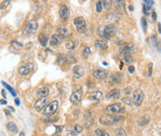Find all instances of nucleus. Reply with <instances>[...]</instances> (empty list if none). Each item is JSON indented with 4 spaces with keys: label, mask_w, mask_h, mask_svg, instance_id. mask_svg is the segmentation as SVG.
<instances>
[{
    "label": "nucleus",
    "mask_w": 161,
    "mask_h": 136,
    "mask_svg": "<svg viewBox=\"0 0 161 136\" xmlns=\"http://www.w3.org/2000/svg\"><path fill=\"white\" fill-rule=\"evenodd\" d=\"M96 11H97L98 13H100V12L102 11V7H103V5H102V2H100V1H98V2L96 3Z\"/></svg>",
    "instance_id": "obj_34"
},
{
    "label": "nucleus",
    "mask_w": 161,
    "mask_h": 136,
    "mask_svg": "<svg viewBox=\"0 0 161 136\" xmlns=\"http://www.w3.org/2000/svg\"><path fill=\"white\" fill-rule=\"evenodd\" d=\"M102 5H104V7L106 8V10H108V8L111 7V5H112V1H103Z\"/></svg>",
    "instance_id": "obj_33"
},
{
    "label": "nucleus",
    "mask_w": 161,
    "mask_h": 136,
    "mask_svg": "<svg viewBox=\"0 0 161 136\" xmlns=\"http://www.w3.org/2000/svg\"><path fill=\"white\" fill-rule=\"evenodd\" d=\"M131 93H132V88H131V87H129V88L124 89V94H126V95H130Z\"/></svg>",
    "instance_id": "obj_39"
},
{
    "label": "nucleus",
    "mask_w": 161,
    "mask_h": 136,
    "mask_svg": "<svg viewBox=\"0 0 161 136\" xmlns=\"http://www.w3.org/2000/svg\"><path fill=\"white\" fill-rule=\"evenodd\" d=\"M38 28V22L36 20H30L23 29V34L24 36H31L35 33Z\"/></svg>",
    "instance_id": "obj_1"
},
{
    "label": "nucleus",
    "mask_w": 161,
    "mask_h": 136,
    "mask_svg": "<svg viewBox=\"0 0 161 136\" xmlns=\"http://www.w3.org/2000/svg\"><path fill=\"white\" fill-rule=\"evenodd\" d=\"M67 136H78L77 134H76L75 133H68V135Z\"/></svg>",
    "instance_id": "obj_46"
},
{
    "label": "nucleus",
    "mask_w": 161,
    "mask_h": 136,
    "mask_svg": "<svg viewBox=\"0 0 161 136\" xmlns=\"http://www.w3.org/2000/svg\"><path fill=\"white\" fill-rule=\"evenodd\" d=\"M133 46H134L133 44L130 43V44H128V45L125 46L123 48H121V49H120V51H119V58L120 59H123L125 56H131L132 52L133 51Z\"/></svg>",
    "instance_id": "obj_6"
},
{
    "label": "nucleus",
    "mask_w": 161,
    "mask_h": 136,
    "mask_svg": "<svg viewBox=\"0 0 161 136\" xmlns=\"http://www.w3.org/2000/svg\"><path fill=\"white\" fill-rule=\"evenodd\" d=\"M152 69H153V64L149 63V65H148V76L152 75Z\"/></svg>",
    "instance_id": "obj_37"
},
{
    "label": "nucleus",
    "mask_w": 161,
    "mask_h": 136,
    "mask_svg": "<svg viewBox=\"0 0 161 136\" xmlns=\"http://www.w3.org/2000/svg\"><path fill=\"white\" fill-rule=\"evenodd\" d=\"M128 69H129V72L130 73H133L134 72V67H133V66H130Z\"/></svg>",
    "instance_id": "obj_42"
},
{
    "label": "nucleus",
    "mask_w": 161,
    "mask_h": 136,
    "mask_svg": "<svg viewBox=\"0 0 161 136\" xmlns=\"http://www.w3.org/2000/svg\"><path fill=\"white\" fill-rule=\"evenodd\" d=\"M82 96H83V93L82 90L80 91H75L72 93V95H70V102L74 104V105H78L80 100H82Z\"/></svg>",
    "instance_id": "obj_10"
},
{
    "label": "nucleus",
    "mask_w": 161,
    "mask_h": 136,
    "mask_svg": "<svg viewBox=\"0 0 161 136\" xmlns=\"http://www.w3.org/2000/svg\"><path fill=\"white\" fill-rule=\"evenodd\" d=\"M1 93H2V95H3V97H7V95H6V92H5V90H2V92H1Z\"/></svg>",
    "instance_id": "obj_48"
},
{
    "label": "nucleus",
    "mask_w": 161,
    "mask_h": 136,
    "mask_svg": "<svg viewBox=\"0 0 161 136\" xmlns=\"http://www.w3.org/2000/svg\"><path fill=\"white\" fill-rule=\"evenodd\" d=\"M115 136H127V133L123 128H118L115 131Z\"/></svg>",
    "instance_id": "obj_27"
},
{
    "label": "nucleus",
    "mask_w": 161,
    "mask_h": 136,
    "mask_svg": "<svg viewBox=\"0 0 161 136\" xmlns=\"http://www.w3.org/2000/svg\"><path fill=\"white\" fill-rule=\"evenodd\" d=\"M57 107H59V101H52L50 104H48L47 106L44 109V115L46 116H52L54 113L57 111Z\"/></svg>",
    "instance_id": "obj_4"
},
{
    "label": "nucleus",
    "mask_w": 161,
    "mask_h": 136,
    "mask_svg": "<svg viewBox=\"0 0 161 136\" xmlns=\"http://www.w3.org/2000/svg\"><path fill=\"white\" fill-rule=\"evenodd\" d=\"M59 45V38H57L55 34L51 37L50 39V46H53V47H55V46H57Z\"/></svg>",
    "instance_id": "obj_25"
},
{
    "label": "nucleus",
    "mask_w": 161,
    "mask_h": 136,
    "mask_svg": "<svg viewBox=\"0 0 161 136\" xmlns=\"http://www.w3.org/2000/svg\"><path fill=\"white\" fill-rule=\"evenodd\" d=\"M117 33V27L114 24H109L105 26V37L106 39H109L112 37L114 34Z\"/></svg>",
    "instance_id": "obj_7"
},
{
    "label": "nucleus",
    "mask_w": 161,
    "mask_h": 136,
    "mask_svg": "<svg viewBox=\"0 0 161 136\" xmlns=\"http://www.w3.org/2000/svg\"><path fill=\"white\" fill-rule=\"evenodd\" d=\"M95 46L98 49H106L107 48V42L106 40H97L95 42Z\"/></svg>",
    "instance_id": "obj_19"
},
{
    "label": "nucleus",
    "mask_w": 161,
    "mask_h": 136,
    "mask_svg": "<svg viewBox=\"0 0 161 136\" xmlns=\"http://www.w3.org/2000/svg\"><path fill=\"white\" fill-rule=\"evenodd\" d=\"M48 102L47 97H41L39 100L36 101V103L34 104V108L36 111H41L42 109L46 107V103Z\"/></svg>",
    "instance_id": "obj_11"
},
{
    "label": "nucleus",
    "mask_w": 161,
    "mask_h": 136,
    "mask_svg": "<svg viewBox=\"0 0 161 136\" xmlns=\"http://www.w3.org/2000/svg\"><path fill=\"white\" fill-rule=\"evenodd\" d=\"M48 94H49V89L47 87H42V88L38 89L36 92V95L38 96H41V97H46Z\"/></svg>",
    "instance_id": "obj_20"
},
{
    "label": "nucleus",
    "mask_w": 161,
    "mask_h": 136,
    "mask_svg": "<svg viewBox=\"0 0 161 136\" xmlns=\"http://www.w3.org/2000/svg\"><path fill=\"white\" fill-rule=\"evenodd\" d=\"M55 35L59 38V40H63V39H65L66 36L68 35V31H67L65 28H60L57 30V32Z\"/></svg>",
    "instance_id": "obj_16"
},
{
    "label": "nucleus",
    "mask_w": 161,
    "mask_h": 136,
    "mask_svg": "<svg viewBox=\"0 0 161 136\" xmlns=\"http://www.w3.org/2000/svg\"><path fill=\"white\" fill-rule=\"evenodd\" d=\"M156 47H158V51L161 52V40H159V41L158 42V44H156Z\"/></svg>",
    "instance_id": "obj_40"
},
{
    "label": "nucleus",
    "mask_w": 161,
    "mask_h": 136,
    "mask_svg": "<svg viewBox=\"0 0 161 136\" xmlns=\"http://www.w3.org/2000/svg\"><path fill=\"white\" fill-rule=\"evenodd\" d=\"M73 75L75 78H80L84 75V69L83 67H80V66H76V67L73 68Z\"/></svg>",
    "instance_id": "obj_14"
},
{
    "label": "nucleus",
    "mask_w": 161,
    "mask_h": 136,
    "mask_svg": "<svg viewBox=\"0 0 161 136\" xmlns=\"http://www.w3.org/2000/svg\"><path fill=\"white\" fill-rule=\"evenodd\" d=\"M88 99H90L92 101H96V102H98V101H100L103 98V94L101 93L100 91H95V92H92L88 95H87Z\"/></svg>",
    "instance_id": "obj_12"
},
{
    "label": "nucleus",
    "mask_w": 161,
    "mask_h": 136,
    "mask_svg": "<svg viewBox=\"0 0 161 136\" xmlns=\"http://www.w3.org/2000/svg\"><path fill=\"white\" fill-rule=\"evenodd\" d=\"M38 41H39L40 45H41L42 46H46V44H47V41H48V38H47V36L46 35V34L40 33L39 36H38Z\"/></svg>",
    "instance_id": "obj_21"
},
{
    "label": "nucleus",
    "mask_w": 161,
    "mask_h": 136,
    "mask_svg": "<svg viewBox=\"0 0 161 136\" xmlns=\"http://www.w3.org/2000/svg\"><path fill=\"white\" fill-rule=\"evenodd\" d=\"M122 102L125 103L126 105H128V106H132V105L133 104L132 99L130 98V97H124V98H122Z\"/></svg>",
    "instance_id": "obj_30"
},
{
    "label": "nucleus",
    "mask_w": 161,
    "mask_h": 136,
    "mask_svg": "<svg viewBox=\"0 0 161 136\" xmlns=\"http://www.w3.org/2000/svg\"><path fill=\"white\" fill-rule=\"evenodd\" d=\"M4 112L6 113V115H7V116H10V111L7 110V109H5V110H4Z\"/></svg>",
    "instance_id": "obj_49"
},
{
    "label": "nucleus",
    "mask_w": 161,
    "mask_h": 136,
    "mask_svg": "<svg viewBox=\"0 0 161 136\" xmlns=\"http://www.w3.org/2000/svg\"><path fill=\"white\" fill-rule=\"evenodd\" d=\"M74 25L76 26V28H80V27H83V26H86L85 24V20L83 18V17H76L73 20Z\"/></svg>",
    "instance_id": "obj_17"
},
{
    "label": "nucleus",
    "mask_w": 161,
    "mask_h": 136,
    "mask_svg": "<svg viewBox=\"0 0 161 136\" xmlns=\"http://www.w3.org/2000/svg\"><path fill=\"white\" fill-rule=\"evenodd\" d=\"M2 84H3L4 86H5V88H7V90H8V91H10V93H11V95H12L13 96H14V97H16V96H17V93H16V91H15L14 89H13L10 85H8V83H7V82H5L4 81H2Z\"/></svg>",
    "instance_id": "obj_24"
},
{
    "label": "nucleus",
    "mask_w": 161,
    "mask_h": 136,
    "mask_svg": "<svg viewBox=\"0 0 161 136\" xmlns=\"http://www.w3.org/2000/svg\"><path fill=\"white\" fill-rule=\"evenodd\" d=\"M120 120L119 118L117 117H114L112 115H105L99 118V121L100 123L103 125H106V126H110V125H113L115 124L116 122H118Z\"/></svg>",
    "instance_id": "obj_3"
},
{
    "label": "nucleus",
    "mask_w": 161,
    "mask_h": 136,
    "mask_svg": "<svg viewBox=\"0 0 161 136\" xmlns=\"http://www.w3.org/2000/svg\"><path fill=\"white\" fill-rule=\"evenodd\" d=\"M106 114H109V115H112V114H115V113H120L122 114L125 112V108L122 107L121 104L120 103H115V104H112L108 106L106 108Z\"/></svg>",
    "instance_id": "obj_2"
},
{
    "label": "nucleus",
    "mask_w": 161,
    "mask_h": 136,
    "mask_svg": "<svg viewBox=\"0 0 161 136\" xmlns=\"http://www.w3.org/2000/svg\"><path fill=\"white\" fill-rule=\"evenodd\" d=\"M7 128L14 134L18 133V127L14 122H8V123L7 124Z\"/></svg>",
    "instance_id": "obj_23"
},
{
    "label": "nucleus",
    "mask_w": 161,
    "mask_h": 136,
    "mask_svg": "<svg viewBox=\"0 0 161 136\" xmlns=\"http://www.w3.org/2000/svg\"><path fill=\"white\" fill-rule=\"evenodd\" d=\"M152 18L154 20H156V13L155 10H152Z\"/></svg>",
    "instance_id": "obj_41"
},
{
    "label": "nucleus",
    "mask_w": 161,
    "mask_h": 136,
    "mask_svg": "<svg viewBox=\"0 0 161 136\" xmlns=\"http://www.w3.org/2000/svg\"><path fill=\"white\" fill-rule=\"evenodd\" d=\"M96 33H97V35L99 37H101V38L105 37V26L100 25L99 27H98Z\"/></svg>",
    "instance_id": "obj_26"
},
{
    "label": "nucleus",
    "mask_w": 161,
    "mask_h": 136,
    "mask_svg": "<svg viewBox=\"0 0 161 136\" xmlns=\"http://www.w3.org/2000/svg\"><path fill=\"white\" fill-rule=\"evenodd\" d=\"M123 60L125 63H131L132 61V56H127L123 58Z\"/></svg>",
    "instance_id": "obj_36"
},
{
    "label": "nucleus",
    "mask_w": 161,
    "mask_h": 136,
    "mask_svg": "<svg viewBox=\"0 0 161 136\" xmlns=\"http://www.w3.org/2000/svg\"><path fill=\"white\" fill-rule=\"evenodd\" d=\"M77 44L78 43L76 40H70V41H68L66 43L65 46H66V48H68V49L72 50V49H75V47L77 46Z\"/></svg>",
    "instance_id": "obj_22"
},
{
    "label": "nucleus",
    "mask_w": 161,
    "mask_h": 136,
    "mask_svg": "<svg viewBox=\"0 0 161 136\" xmlns=\"http://www.w3.org/2000/svg\"><path fill=\"white\" fill-rule=\"evenodd\" d=\"M10 4V1H4L1 5H0V10H4V8H6L8 5Z\"/></svg>",
    "instance_id": "obj_35"
},
{
    "label": "nucleus",
    "mask_w": 161,
    "mask_h": 136,
    "mask_svg": "<svg viewBox=\"0 0 161 136\" xmlns=\"http://www.w3.org/2000/svg\"><path fill=\"white\" fill-rule=\"evenodd\" d=\"M90 55H91V49H90V47H85V48H84L83 52V58L84 59H86Z\"/></svg>",
    "instance_id": "obj_28"
},
{
    "label": "nucleus",
    "mask_w": 161,
    "mask_h": 136,
    "mask_svg": "<svg viewBox=\"0 0 161 136\" xmlns=\"http://www.w3.org/2000/svg\"><path fill=\"white\" fill-rule=\"evenodd\" d=\"M120 95V91L119 89H113V90H111L109 91L108 93L106 94V98H110V99H116V98H118L119 96Z\"/></svg>",
    "instance_id": "obj_15"
},
{
    "label": "nucleus",
    "mask_w": 161,
    "mask_h": 136,
    "mask_svg": "<svg viewBox=\"0 0 161 136\" xmlns=\"http://www.w3.org/2000/svg\"><path fill=\"white\" fill-rule=\"evenodd\" d=\"M156 35H153V36H151L150 38H148V42L151 46H155L156 45Z\"/></svg>",
    "instance_id": "obj_31"
},
{
    "label": "nucleus",
    "mask_w": 161,
    "mask_h": 136,
    "mask_svg": "<svg viewBox=\"0 0 161 136\" xmlns=\"http://www.w3.org/2000/svg\"><path fill=\"white\" fill-rule=\"evenodd\" d=\"M147 121H148V118H145V120H142V118H141V120H139V125H145V124H146L147 123Z\"/></svg>",
    "instance_id": "obj_38"
},
{
    "label": "nucleus",
    "mask_w": 161,
    "mask_h": 136,
    "mask_svg": "<svg viewBox=\"0 0 161 136\" xmlns=\"http://www.w3.org/2000/svg\"><path fill=\"white\" fill-rule=\"evenodd\" d=\"M123 75H122V73H120V72H114L112 75H111L110 77V81L112 82L113 83H117L119 82H120V80L122 79Z\"/></svg>",
    "instance_id": "obj_18"
},
{
    "label": "nucleus",
    "mask_w": 161,
    "mask_h": 136,
    "mask_svg": "<svg viewBox=\"0 0 161 136\" xmlns=\"http://www.w3.org/2000/svg\"><path fill=\"white\" fill-rule=\"evenodd\" d=\"M69 14H70V12H69V7H67L66 5H62L59 8V15L61 17V19L63 21L67 20L69 18Z\"/></svg>",
    "instance_id": "obj_13"
},
{
    "label": "nucleus",
    "mask_w": 161,
    "mask_h": 136,
    "mask_svg": "<svg viewBox=\"0 0 161 136\" xmlns=\"http://www.w3.org/2000/svg\"><path fill=\"white\" fill-rule=\"evenodd\" d=\"M158 33H161V23H158Z\"/></svg>",
    "instance_id": "obj_45"
},
{
    "label": "nucleus",
    "mask_w": 161,
    "mask_h": 136,
    "mask_svg": "<svg viewBox=\"0 0 161 136\" xmlns=\"http://www.w3.org/2000/svg\"><path fill=\"white\" fill-rule=\"evenodd\" d=\"M129 10H131V11H132V10H133V7H132V6H130V7H129Z\"/></svg>",
    "instance_id": "obj_51"
},
{
    "label": "nucleus",
    "mask_w": 161,
    "mask_h": 136,
    "mask_svg": "<svg viewBox=\"0 0 161 136\" xmlns=\"http://www.w3.org/2000/svg\"><path fill=\"white\" fill-rule=\"evenodd\" d=\"M33 64L28 63L25 66H21V67H20L19 69H18V72H19V74H20V75H28L30 71H33Z\"/></svg>",
    "instance_id": "obj_9"
},
{
    "label": "nucleus",
    "mask_w": 161,
    "mask_h": 136,
    "mask_svg": "<svg viewBox=\"0 0 161 136\" xmlns=\"http://www.w3.org/2000/svg\"><path fill=\"white\" fill-rule=\"evenodd\" d=\"M100 136H110V135H109L108 133H107L106 131H104V133H102Z\"/></svg>",
    "instance_id": "obj_47"
},
{
    "label": "nucleus",
    "mask_w": 161,
    "mask_h": 136,
    "mask_svg": "<svg viewBox=\"0 0 161 136\" xmlns=\"http://www.w3.org/2000/svg\"><path fill=\"white\" fill-rule=\"evenodd\" d=\"M0 105H7V100L1 99L0 100Z\"/></svg>",
    "instance_id": "obj_43"
},
{
    "label": "nucleus",
    "mask_w": 161,
    "mask_h": 136,
    "mask_svg": "<svg viewBox=\"0 0 161 136\" xmlns=\"http://www.w3.org/2000/svg\"><path fill=\"white\" fill-rule=\"evenodd\" d=\"M141 23H142V26H143V30L145 31H146V28H147V21H146V20H145V18H142V20H141Z\"/></svg>",
    "instance_id": "obj_32"
},
{
    "label": "nucleus",
    "mask_w": 161,
    "mask_h": 136,
    "mask_svg": "<svg viewBox=\"0 0 161 136\" xmlns=\"http://www.w3.org/2000/svg\"><path fill=\"white\" fill-rule=\"evenodd\" d=\"M83 128L80 125H79V124H76V125H74L73 127H72V130H71V131H72V133H80V131H83Z\"/></svg>",
    "instance_id": "obj_29"
},
{
    "label": "nucleus",
    "mask_w": 161,
    "mask_h": 136,
    "mask_svg": "<svg viewBox=\"0 0 161 136\" xmlns=\"http://www.w3.org/2000/svg\"><path fill=\"white\" fill-rule=\"evenodd\" d=\"M143 99H144V92L140 88L136 89L133 92V96H132V102L134 104V106L140 107L143 102Z\"/></svg>",
    "instance_id": "obj_5"
},
{
    "label": "nucleus",
    "mask_w": 161,
    "mask_h": 136,
    "mask_svg": "<svg viewBox=\"0 0 161 136\" xmlns=\"http://www.w3.org/2000/svg\"><path fill=\"white\" fill-rule=\"evenodd\" d=\"M108 71H106V69H97L93 72V77L97 80H103L108 76Z\"/></svg>",
    "instance_id": "obj_8"
},
{
    "label": "nucleus",
    "mask_w": 161,
    "mask_h": 136,
    "mask_svg": "<svg viewBox=\"0 0 161 136\" xmlns=\"http://www.w3.org/2000/svg\"><path fill=\"white\" fill-rule=\"evenodd\" d=\"M15 103L17 106H20V99L19 98H15Z\"/></svg>",
    "instance_id": "obj_44"
},
{
    "label": "nucleus",
    "mask_w": 161,
    "mask_h": 136,
    "mask_svg": "<svg viewBox=\"0 0 161 136\" xmlns=\"http://www.w3.org/2000/svg\"><path fill=\"white\" fill-rule=\"evenodd\" d=\"M8 109H10V110H11V111H15V109H14V108H13L12 107H8Z\"/></svg>",
    "instance_id": "obj_50"
},
{
    "label": "nucleus",
    "mask_w": 161,
    "mask_h": 136,
    "mask_svg": "<svg viewBox=\"0 0 161 136\" xmlns=\"http://www.w3.org/2000/svg\"><path fill=\"white\" fill-rule=\"evenodd\" d=\"M20 136H25V133H20Z\"/></svg>",
    "instance_id": "obj_52"
}]
</instances>
